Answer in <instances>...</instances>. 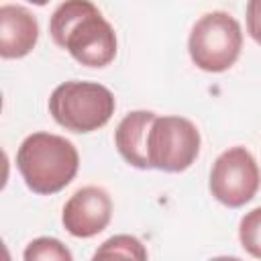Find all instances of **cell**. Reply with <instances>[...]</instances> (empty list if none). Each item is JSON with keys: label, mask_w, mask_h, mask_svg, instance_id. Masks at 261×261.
<instances>
[{"label": "cell", "mask_w": 261, "mask_h": 261, "mask_svg": "<svg viewBox=\"0 0 261 261\" xmlns=\"http://www.w3.org/2000/svg\"><path fill=\"white\" fill-rule=\"evenodd\" d=\"M55 45L88 67H104L116 55V33L102 12L88 0L61 2L49 20Z\"/></svg>", "instance_id": "1"}, {"label": "cell", "mask_w": 261, "mask_h": 261, "mask_svg": "<svg viewBox=\"0 0 261 261\" xmlns=\"http://www.w3.org/2000/svg\"><path fill=\"white\" fill-rule=\"evenodd\" d=\"M16 167L29 190L35 194H55L77 173L80 155L75 145L53 133L29 135L16 151Z\"/></svg>", "instance_id": "2"}, {"label": "cell", "mask_w": 261, "mask_h": 261, "mask_svg": "<svg viewBox=\"0 0 261 261\" xmlns=\"http://www.w3.org/2000/svg\"><path fill=\"white\" fill-rule=\"evenodd\" d=\"M114 94L98 82H63L49 96L53 120L73 133H92L102 128L114 114Z\"/></svg>", "instance_id": "3"}, {"label": "cell", "mask_w": 261, "mask_h": 261, "mask_svg": "<svg viewBox=\"0 0 261 261\" xmlns=\"http://www.w3.org/2000/svg\"><path fill=\"white\" fill-rule=\"evenodd\" d=\"M241 24L224 10H212L200 16L188 39V51L194 65L210 73H220L232 67L241 55Z\"/></svg>", "instance_id": "4"}, {"label": "cell", "mask_w": 261, "mask_h": 261, "mask_svg": "<svg viewBox=\"0 0 261 261\" xmlns=\"http://www.w3.org/2000/svg\"><path fill=\"white\" fill-rule=\"evenodd\" d=\"M200 153V130L184 116H157L147 137L149 169L186 171Z\"/></svg>", "instance_id": "5"}, {"label": "cell", "mask_w": 261, "mask_h": 261, "mask_svg": "<svg viewBox=\"0 0 261 261\" xmlns=\"http://www.w3.org/2000/svg\"><path fill=\"white\" fill-rule=\"evenodd\" d=\"M208 186L212 196L228 208L251 202L261 186V171L251 151L239 145L222 151L212 163Z\"/></svg>", "instance_id": "6"}, {"label": "cell", "mask_w": 261, "mask_h": 261, "mask_svg": "<svg viewBox=\"0 0 261 261\" xmlns=\"http://www.w3.org/2000/svg\"><path fill=\"white\" fill-rule=\"evenodd\" d=\"M112 216V200L100 186L80 188L63 206L61 222L77 239H90L102 232Z\"/></svg>", "instance_id": "7"}, {"label": "cell", "mask_w": 261, "mask_h": 261, "mask_svg": "<svg viewBox=\"0 0 261 261\" xmlns=\"http://www.w3.org/2000/svg\"><path fill=\"white\" fill-rule=\"evenodd\" d=\"M39 39L37 16L20 4L0 6V55L18 59L33 51Z\"/></svg>", "instance_id": "8"}, {"label": "cell", "mask_w": 261, "mask_h": 261, "mask_svg": "<svg viewBox=\"0 0 261 261\" xmlns=\"http://www.w3.org/2000/svg\"><path fill=\"white\" fill-rule=\"evenodd\" d=\"M155 118L157 114L151 110H133L118 122L114 130L116 151L128 165L137 169H149L147 137Z\"/></svg>", "instance_id": "9"}, {"label": "cell", "mask_w": 261, "mask_h": 261, "mask_svg": "<svg viewBox=\"0 0 261 261\" xmlns=\"http://www.w3.org/2000/svg\"><path fill=\"white\" fill-rule=\"evenodd\" d=\"M90 261H147V249L133 234H114L96 249Z\"/></svg>", "instance_id": "10"}, {"label": "cell", "mask_w": 261, "mask_h": 261, "mask_svg": "<svg viewBox=\"0 0 261 261\" xmlns=\"http://www.w3.org/2000/svg\"><path fill=\"white\" fill-rule=\"evenodd\" d=\"M22 261H73V257L59 239L39 237L24 247Z\"/></svg>", "instance_id": "11"}, {"label": "cell", "mask_w": 261, "mask_h": 261, "mask_svg": "<svg viewBox=\"0 0 261 261\" xmlns=\"http://www.w3.org/2000/svg\"><path fill=\"white\" fill-rule=\"evenodd\" d=\"M239 239L243 249L255 257L261 259V206L249 210L239 224Z\"/></svg>", "instance_id": "12"}, {"label": "cell", "mask_w": 261, "mask_h": 261, "mask_svg": "<svg viewBox=\"0 0 261 261\" xmlns=\"http://www.w3.org/2000/svg\"><path fill=\"white\" fill-rule=\"evenodd\" d=\"M247 33L255 43L261 45V0L247 2Z\"/></svg>", "instance_id": "13"}, {"label": "cell", "mask_w": 261, "mask_h": 261, "mask_svg": "<svg viewBox=\"0 0 261 261\" xmlns=\"http://www.w3.org/2000/svg\"><path fill=\"white\" fill-rule=\"evenodd\" d=\"M210 261H241L239 257H228V255H222V257H212Z\"/></svg>", "instance_id": "14"}]
</instances>
